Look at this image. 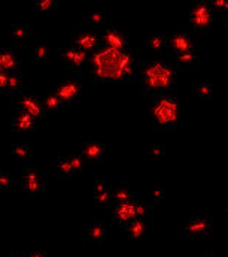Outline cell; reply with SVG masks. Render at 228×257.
Listing matches in <instances>:
<instances>
[{"label": "cell", "instance_id": "6da1fadb", "mask_svg": "<svg viewBox=\"0 0 228 257\" xmlns=\"http://www.w3.org/2000/svg\"><path fill=\"white\" fill-rule=\"evenodd\" d=\"M94 75L103 81H119L134 73V62L127 51L103 48L94 53Z\"/></svg>", "mask_w": 228, "mask_h": 257}, {"label": "cell", "instance_id": "7a4b0ae2", "mask_svg": "<svg viewBox=\"0 0 228 257\" xmlns=\"http://www.w3.org/2000/svg\"><path fill=\"white\" fill-rule=\"evenodd\" d=\"M143 88L148 93H163L169 90L174 82V73L166 63L154 60L143 64L142 69Z\"/></svg>", "mask_w": 228, "mask_h": 257}, {"label": "cell", "instance_id": "3957f363", "mask_svg": "<svg viewBox=\"0 0 228 257\" xmlns=\"http://www.w3.org/2000/svg\"><path fill=\"white\" fill-rule=\"evenodd\" d=\"M152 118L158 127H173L179 118V103L177 99L170 94H161L157 97L152 108Z\"/></svg>", "mask_w": 228, "mask_h": 257}, {"label": "cell", "instance_id": "277c9868", "mask_svg": "<svg viewBox=\"0 0 228 257\" xmlns=\"http://www.w3.org/2000/svg\"><path fill=\"white\" fill-rule=\"evenodd\" d=\"M213 8L209 0H195L191 3L188 17L192 30L200 33H209L213 26Z\"/></svg>", "mask_w": 228, "mask_h": 257}, {"label": "cell", "instance_id": "5b68a950", "mask_svg": "<svg viewBox=\"0 0 228 257\" xmlns=\"http://www.w3.org/2000/svg\"><path fill=\"white\" fill-rule=\"evenodd\" d=\"M70 39H72V45L85 51L87 54L97 53L100 48V44H102V39L97 35L96 29H93L87 24L73 26L72 32H70Z\"/></svg>", "mask_w": 228, "mask_h": 257}, {"label": "cell", "instance_id": "8992f818", "mask_svg": "<svg viewBox=\"0 0 228 257\" xmlns=\"http://www.w3.org/2000/svg\"><path fill=\"white\" fill-rule=\"evenodd\" d=\"M213 229V220L210 217H189L183 220L177 227V235L185 239H200L209 236Z\"/></svg>", "mask_w": 228, "mask_h": 257}, {"label": "cell", "instance_id": "52a82bcc", "mask_svg": "<svg viewBox=\"0 0 228 257\" xmlns=\"http://www.w3.org/2000/svg\"><path fill=\"white\" fill-rule=\"evenodd\" d=\"M197 50H200V47L192 32L186 29H176L169 33V54L170 56L197 51Z\"/></svg>", "mask_w": 228, "mask_h": 257}, {"label": "cell", "instance_id": "ba28073f", "mask_svg": "<svg viewBox=\"0 0 228 257\" xmlns=\"http://www.w3.org/2000/svg\"><path fill=\"white\" fill-rule=\"evenodd\" d=\"M87 53L76 48L75 45H67L60 48L57 53L58 63L72 73H79L84 70L87 63Z\"/></svg>", "mask_w": 228, "mask_h": 257}, {"label": "cell", "instance_id": "9c48e42d", "mask_svg": "<svg viewBox=\"0 0 228 257\" xmlns=\"http://www.w3.org/2000/svg\"><path fill=\"white\" fill-rule=\"evenodd\" d=\"M47 181L45 174L39 168H24L23 169V190L29 199L39 197L45 192Z\"/></svg>", "mask_w": 228, "mask_h": 257}, {"label": "cell", "instance_id": "30bf717a", "mask_svg": "<svg viewBox=\"0 0 228 257\" xmlns=\"http://www.w3.org/2000/svg\"><path fill=\"white\" fill-rule=\"evenodd\" d=\"M64 106H73L81 100L82 84L76 78H63L53 87Z\"/></svg>", "mask_w": 228, "mask_h": 257}, {"label": "cell", "instance_id": "8fae6325", "mask_svg": "<svg viewBox=\"0 0 228 257\" xmlns=\"http://www.w3.org/2000/svg\"><path fill=\"white\" fill-rule=\"evenodd\" d=\"M81 156L88 166L102 165L106 157V144L100 138H88L79 148Z\"/></svg>", "mask_w": 228, "mask_h": 257}, {"label": "cell", "instance_id": "7c38bea8", "mask_svg": "<svg viewBox=\"0 0 228 257\" xmlns=\"http://www.w3.org/2000/svg\"><path fill=\"white\" fill-rule=\"evenodd\" d=\"M14 109L24 111L38 120H44L45 117H48L41 103V99H38L32 93H26V91H23L14 97Z\"/></svg>", "mask_w": 228, "mask_h": 257}, {"label": "cell", "instance_id": "4fadbf2b", "mask_svg": "<svg viewBox=\"0 0 228 257\" xmlns=\"http://www.w3.org/2000/svg\"><path fill=\"white\" fill-rule=\"evenodd\" d=\"M106 239V224L102 220H91L84 226L82 241L90 250L100 247Z\"/></svg>", "mask_w": 228, "mask_h": 257}, {"label": "cell", "instance_id": "5bb4252c", "mask_svg": "<svg viewBox=\"0 0 228 257\" xmlns=\"http://www.w3.org/2000/svg\"><path fill=\"white\" fill-rule=\"evenodd\" d=\"M143 47L152 54L164 56L169 53V33L166 32H152L143 38Z\"/></svg>", "mask_w": 228, "mask_h": 257}, {"label": "cell", "instance_id": "9a60e30c", "mask_svg": "<svg viewBox=\"0 0 228 257\" xmlns=\"http://www.w3.org/2000/svg\"><path fill=\"white\" fill-rule=\"evenodd\" d=\"M112 184L114 181H106V180H99L94 183V189H93L94 202L103 209H111L115 205L112 197Z\"/></svg>", "mask_w": 228, "mask_h": 257}, {"label": "cell", "instance_id": "2e32d148", "mask_svg": "<svg viewBox=\"0 0 228 257\" xmlns=\"http://www.w3.org/2000/svg\"><path fill=\"white\" fill-rule=\"evenodd\" d=\"M102 42L105 44L106 48L119 50V51H125V48L128 47V38L125 32H122L119 27L115 26H111L105 30L102 36Z\"/></svg>", "mask_w": 228, "mask_h": 257}, {"label": "cell", "instance_id": "e0dca14e", "mask_svg": "<svg viewBox=\"0 0 228 257\" xmlns=\"http://www.w3.org/2000/svg\"><path fill=\"white\" fill-rule=\"evenodd\" d=\"M136 199L125 202V203H115L111 208L112 211V220L116 224H119L121 227H124L125 224H128L131 220L136 218Z\"/></svg>", "mask_w": 228, "mask_h": 257}, {"label": "cell", "instance_id": "ac0fdd59", "mask_svg": "<svg viewBox=\"0 0 228 257\" xmlns=\"http://www.w3.org/2000/svg\"><path fill=\"white\" fill-rule=\"evenodd\" d=\"M124 232L128 238L133 239H145L149 236L152 224H151V218H134L131 220L128 224H125Z\"/></svg>", "mask_w": 228, "mask_h": 257}, {"label": "cell", "instance_id": "d6986e66", "mask_svg": "<svg viewBox=\"0 0 228 257\" xmlns=\"http://www.w3.org/2000/svg\"><path fill=\"white\" fill-rule=\"evenodd\" d=\"M38 123H39L38 118H35L33 115L24 111L14 109L11 115V127L15 132H32L38 127Z\"/></svg>", "mask_w": 228, "mask_h": 257}, {"label": "cell", "instance_id": "ffe728a7", "mask_svg": "<svg viewBox=\"0 0 228 257\" xmlns=\"http://www.w3.org/2000/svg\"><path fill=\"white\" fill-rule=\"evenodd\" d=\"M170 57L173 66H176L180 70H192V69H195L198 66L200 60H201L200 50L189 51V53H182V54H174V56H170Z\"/></svg>", "mask_w": 228, "mask_h": 257}, {"label": "cell", "instance_id": "44dd1931", "mask_svg": "<svg viewBox=\"0 0 228 257\" xmlns=\"http://www.w3.org/2000/svg\"><path fill=\"white\" fill-rule=\"evenodd\" d=\"M21 57L18 53H15L11 48H2L0 50V66L5 72H14L21 70Z\"/></svg>", "mask_w": 228, "mask_h": 257}, {"label": "cell", "instance_id": "7402d4cb", "mask_svg": "<svg viewBox=\"0 0 228 257\" xmlns=\"http://www.w3.org/2000/svg\"><path fill=\"white\" fill-rule=\"evenodd\" d=\"M33 153H35V145L32 142H17L11 145V156L18 163L29 162Z\"/></svg>", "mask_w": 228, "mask_h": 257}, {"label": "cell", "instance_id": "603a6c76", "mask_svg": "<svg viewBox=\"0 0 228 257\" xmlns=\"http://www.w3.org/2000/svg\"><path fill=\"white\" fill-rule=\"evenodd\" d=\"M145 154L154 166H163L167 156V148L161 142H152L146 147Z\"/></svg>", "mask_w": 228, "mask_h": 257}, {"label": "cell", "instance_id": "cb8c5ba5", "mask_svg": "<svg viewBox=\"0 0 228 257\" xmlns=\"http://www.w3.org/2000/svg\"><path fill=\"white\" fill-rule=\"evenodd\" d=\"M41 103L47 112V115H57L58 112L64 108V103L61 102V99L56 94V91L53 88H50L42 97H41Z\"/></svg>", "mask_w": 228, "mask_h": 257}, {"label": "cell", "instance_id": "d4e9b609", "mask_svg": "<svg viewBox=\"0 0 228 257\" xmlns=\"http://www.w3.org/2000/svg\"><path fill=\"white\" fill-rule=\"evenodd\" d=\"M8 73V81L3 93L6 96H11L12 99L23 93V72L21 70H14V72H6Z\"/></svg>", "mask_w": 228, "mask_h": 257}, {"label": "cell", "instance_id": "484cf974", "mask_svg": "<svg viewBox=\"0 0 228 257\" xmlns=\"http://www.w3.org/2000/svg\"><path fill=\"white\" fill-rule=\"evenodd\" d=\"M33 57L38 62H47L53 57V47L45 38H38L33 44Z\"/></svg>", "mask_w": 228, "mask_h": 257}, {"label": "cell", "instance_id": "4316f807", "mask_svg": "<svg viewBox=\"0 0 228 257\" xmlns=\"http://www.w3.org/2000/svg\"><path fill=\"white\" fill-rule=\"evenodd\" d=\"M167 199V189L164 184H155L152 186L148 192L145 193V200L154 206V205H160L163 202H166Z\"/></svg>", "mask_w": 228, "mask_h": 257}, {"label": "cell", "instance_id": "83f0119b", "mask_svg": "<svg viewBox=\"0 0 228 257\" xmlns=\"http://www.w3.org/2000/svg\"><path fill=\"white\" fill-rule=\"evenodd\" d=\"M191 91L201 102H210L215 96V87L210 82H197L191 87Z\"/></svg>", "mask_w": 228, "mask_h": 257}, {"label": "cell", "instance_id": "f1b7e54d", "mask_svg": "<svg viewBox=\"0 0 228 257\" xmlns=\"http://www.w3.org/2000/svg\"><path fill=\"white\" fill-rule=\"evenodd\" d=\"M33 35V29L29 24H14L11 26V38L15 44L27 42Z\"/></svg>", "mask_w": 228, "mask_h": 257}, {"label": "cell", "instance_id": "f546056e", "mask_svg": "<svg viewBox=\"0 0 228 257\" xmlns=\"http://www.w3.org/2000/svg\"><path fill=\"white\" fill-rule=\"evenodd\" d=\"M112 197H114L115 203H125V202L133 200V193H131L127 183L114 181V184H112Z\"/></svg>", "mask_w": 228, "mask_h": 257}, {"label": "cell", "instance_id": "4dcf8cb0", "mask_svg": "<svg viewBox=\"0 0 228 257\" xmlns=\"http://www.w3.org/2000/svg\"><path fill=\"white\" fill-rule=\"evenodd\" d=\"M54 166H56V171H57L58 177L60 178H73L75 174H73V169H72V165H70V160H69V154H63V156H58L54 162Z\"/></svg>", "mask_w": 228, "mask_h": 257}, {"label": "cell", "instance_id": "1f68e13d", "mask_svg": "<svg viewBox=\"0 0 228 257\" xmlns=\"http://www.w3.org/2000/svg\"><path fill=\"white\" fill-rule=\"evenodd\" d=\"M84 20L85 24L93 27V29H99L102 26H105L108 23V17L103 12H97V11H90L84 14Z\"/></svg>", "mask_w": 228, "mask_h": 257}, {"label": "cell", "instance_id": "d6a6232c", "mask_svg": "<svg viewBox=\"0 0 228 257\" xmlns=\"http://www.w3.org/2000/svg\"><path fill=\"white\" fill-rule=\"evenodd\" d=\"M69 160H70V165H72V169H73V174L75 177H79L82 175V172L85 171V168L88 166L85 159L81 156V153H70L69 154Z\"/></svg>", "mask_w": 228, "mask_h": 257}, {"label": "cell", "instance_id": "836d02e7", "mask_svg": "<svg viewBox=\"0 0 228 257\" xmlns=\"http://www.w3.org/2000/svg\"><path fill=\"white\" fill-rule=\"evenodd\" d=\"M136 218H151L152 206L145 199H136Z\"/></svg>", "mask_w": 228, "mask_h": 257}, {"label": "cell", "instance_id": "e575fe53", "mask_svg": "<svg viewBox=\"0 0 228 257\" xmlns=\"http://www.w3.org/2000/svg\"><path fill=\"white\" fill-rule=\"evenodd\" d=\"M33 5H35V9L42 12V14L56 12L58 9L57 2H53V0H36Z\"/></svg>", "mask_w": 228, "mask_h": 257}, {"label": "cell", "instance_id": "d590c367", "mask_svg": "<svg viewBox=\"0 0 228 257\" xmlns=\"http://www.w3.org/2000/svg\"><path fill=\"white\" fill-rule=\"evenodd\" d=\"M14 189V178L8 169H0V190L11 192Z\"/></svg>", "mask_w": 228, "mask_h": 257}, {"label": "cell", "instance_id": "8d00e7d4", "mask_svg": "<svg viewBox=\"0 0 228 257\" xmlns=\"http://www.w3.org/2000/svg\"><path fill=\"white\" fill-rule=\"evenodd\" d=\"M209 2H210L213 11H216V12H224V14H227L228 12V0H209Z\"/></svg>", "mask_w": 228, "mask_h": 257}, {"label": "cell", "instance_id": "74e56055", "mask_svg": "<svg viewBox=\"0 0 228 257\" xmlns=\"http://www.w3.org/2000/svg\"><path fill=\"white\" fill-rule=\"evenodd\" d=\"M27 257H47L44 251H29Z\"/></svg>", "mask_w": 228, "mask_h": 257}, {"label": "cell", "instance_id": "f35d334b", "mask_svg": "<svg viewBox=\"0 0 228 257\" xmlns=\"http://www.w3.org/2000/svg\"><path fill=\"white\" fill-rule=\"evenodd\" d=\"M12 257H27V253H23V251H15V253H12Z\"/></svg>", "mask_w": 228, "mask_h": 257}, {"label": "cell", "instance_id": "ab89813d", "mask_svg": "<svg viewBox=\"0 0 228 257\" xmlns=\"http://www.w3.org/2000/svg\"><path fill=\"white\" fill-rule=\"evenodd\" d=\"M224 30H225V35H228V15L224 20Z\"/></svg>", "mask_w": 228, "mask_h": 257}, {"label": "cell", "instance_id": "60d3db41", "mask_svg": "<svg viewBox=\"0 0 228 257\" xmlns=\"http://www.w3.org/2000/svg\"><path fill=\"white\" fill-rule=\"evenodd\" d=\"M224 212H225V220H227V223H228V200L225 202V206H224Z\"/></svg>", "mask_w": 228, "mask_h": 257}, {"label": "cell", "instance_id": "b9f144b4", "mask_svg": "<svg viewBox=\"0 0 228 257\" xmlns=\"http://www.w3.org/2000/svg\"><path fill=\"white\" fill-rule=\"evenodd\" d=\"M201 257H213V254H212V253H209V251H206V253H203V256Z\"/></svg>", "mask_w": 228, "mask_h": 257}, {"label": "cell", "instance_id": "7bdbcfd3", "mask_svg": "<svg viewBox=\"0 0 228 257\" xmlns=\"http://www.w3.org/2000/svg\"><path fill=\"white\" fill-rule=\"evenodd\" d=\"M2 73H5V70H3V67L0 66V75H2Z\"/></svg>", "mask_w": 228, "mask_h": 257}, {"label": "cell", "instance_id": "ee69618b", "mask_svg": "<svg viewBox=\"0 0 228 257\" xmlns=\"http://www.w3.org/2000/svg\"><path fill=\"white\" fill-rule=\"evenodd\" d=\"M227 15H228V12H227Z\"/></svg>", "mask_w": 228, "mask_h": 257}, {"label": "cell", "instance_id": "f6af8a7d", "mask_svg": "<svg viewBox=\"0 0 228 257\" xmlns=\"http://www.w3.org/2000/svg\"><path fill=\"white\" fill-rule=\"evenodd\" d=\"M0 50H2V48H0Z\"/></svg>", "mask_w": 228, "mask_h": 257}]
</instances>
